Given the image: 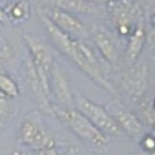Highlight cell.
<instances>
[{"mask_svg":"<svg viewBox=\"0 0 155 155\" xmlns=\"http://www.w3.org/2000/svg\"><path fill=\"white\" fill-rule=\"evenodd\" d=\"M25 75H27L28 85H29V87H30V90H31V92H33V94L38 102L39 108L48 115H54L53 105L50 103V99H48L50 85L40 79V76L38 75L30 58H28L25 62Z\"/></svg>","mask_w":155,"mask_h":155,"instance_id":"9","label":"cell"},{"mask_svg":"<svg viewBox=\"0 0 155 155\" xmlns=\"http://www.w3.org/2000/svg\"><path fill=\"white\" fill-rule=\"evenodd\" d=\"M16 111L12 98L0 93V126H2Z\"/></svg>","mask_w":155,"mask_h":155,"instance_id":"18","label":"cell"},{"mask_svg":"<svg viewBox=\"0 0 155 155\" xmlns=\"http://www.w3.org/2000/svg\"><path fill=\"white\" fill-rule=\"evenodd\" d=\"M35 155H62L61 151L54 147H48V148H42L35 150Z\"/></svg>","mask_w":155,"mask_h":155,"instance_id":"19","label":"cell"},{"mask_svg":"<svg viewBox=\"0 0 155 155\" xmlns=\"http://www.w3.org/2000/svg\"><path fill=\"white\" fill-rule=\"evenodd\" d=\"M91 35L103 58L108 63L114 64L117 58V46L110 33L102 25L93 24L91 27Z\"/></svg>","mask_w":155,"mask_h":155,"instance_id":"12","label":"cell"},{"mask_svg":"<svg viewBox=\"0 0 155 155\" xmlns=\"http://www.w3.org/2000/svg\"><path fill=\"white\" fill-rule=\"evenodd\" d=\"M19 142L34 150L54 147V139L47 132L41 117L38 114L28 115L19 127Z\"/></svg>","mask_w":155,"mask_h":155,"instance_id":"4","label":"cell"},{"mask_svg":"<svg viewBox=\"0 0 155 155\" xmlns=\"http://www.w3.org/2000/svg\"><path fill=\"white\" fill-rule=\"evenodd\" d=\"M45 16L59 30H62L63 33H65L73 38L81 39L87 35V28L85 27V24L78 17L70 15L68 11H64L56 6H52L46 11Z\"/></svg>","mask_w":155,"mask_h":155,"instance_id":"8","label":"cell"},{"mask_svg":"<svg viewBox=\"0 0 155 155\" xmlns=\"http://www.w3.org/2000/svg\"><path fill=\"white\" fill-rule=\"evenodd\" d=\"M41 18L53 45L73 63H75L86 75H88L94 82H97L107 91L114 92L111 85L105 78L103 65L101 64L93 50L84 41H81V39L73 38L59 30L45 15H42Z\"/></svg>","mask_w":155,"mask_h":155,"instance_id":"1","label":"cell"},{"mask_svg":"<svg viewBox=\"0 0 155 155\" xmlns=\"http://www.w3.org/2000/svg\"><path fill=\"white\" fill-rule=\"evenodd\" d=\"M107 8L117 34L121 36H130L142 21L140 6L134 0H108Z\"/></svg>","mask_w":155,"mask_h":155,"instance_id":"3","label":"cell"},{"mask_svg":"<svg viewBox=\"0 0 155 155\" xmlns=\"http://www.w3.org/2000/svg\"><path fill=\"white\" fill-rule=\"evenodd\" d=\"M10 0H0V5H5V4H7Z\"/></svg>","mask_w":155,"mask_h":155,"instance_id":"24","label":"cell"},{"mask_svg":"<svg viewBox=\"0 0 155 155\" xmlns=\"http://www.w3.org/2000/svg\"><path fill=\"white\" fill-rule=\"evenodd\" d=\"M148 81V69L147 65L139 64L131 67L124 73L121 78V85L124 90L133 98H139L144 94L147 90Z\"/></svg>","mask_w":155,"mask_h":155,"instance_id":"10","label":"cell"},{"mask_svg":"<svg viewBox=\"0 0 155 155\" xmlns=\"http://www.w3.org/2000/svg\"><path fill=\"white\" fill-rule=\"evenodd\" d=\"M13 58V48L7 39L0 33V73L4 71L5 67Z\"/></svg>","mask_w":155,"mask_h":155,"instance_id":"17","label":"cell"},{"mask_svg":"<svg viewBox=\"0 0 155 155\" xmlns=\"http://www.w3.org/2000/svg\"><path fill=\"white\" fill-rule=\"evenodd\" d=\"M6 22H8L7 15H6L5 10L2 7H0V23H6Z\"/></svg>","mask_w":155,"mask_h":155,"instance_id":"20","label":"cell"},{"mask_svg":"<svg viewBox=\"0 0 155 155\" xmlns=\"http://www.w3.org/2000/svg\"><path fill=\"white\" fill-rule=\"evenodd\" d=\"M67 155H79V153H78L75 149H70V150H69V153H68Z\"/></svg>","mask_w":155,"mask_h":155,"instance_id":"23","label":"cell"},{"mask_svg":"<svg viewBox=\"0 0 155 155\" xmlns=\"http://www.w3.org/2000/svg\"><path fill=\"white\" fill-rule=\"evenodd\" d=\"M75 105L78 107L79 111L82 113L103 133H109V134L120 133L121 128L104 107L90 101L88 98L81 94H78L75 97Z\"/></svg>","mask_w":155,"mask_h":155,"instance_id":"5","label":"cell"},{"mask_svg":"<svg viewBox=\"0 0 155 155\" xmlns=\"http://www.w3.org/2000/svg\"><path fill=\"white\" fill-rule=\"evenodd\" d=\"M145 40V29L143 24V19L137 24L132 34L130 35V41L126 51V61L128 64H133L134 61L138 58L139 52L142 51L143 44Z\"/></svg>","mask_w":155,"mask_h":155,"instance_id":"13","label":"cell"},{"mask_svg":"<svg viewBox=\"0 0 155 155\" xmlns=\"http://www.w3.org/2000/svg\"><path fill=\"white\" fill-rule=\"evenodd\" d=\"M107 110L113 116V119L116 121L119 127L125 130L130 136L137 138V137H139L142 134L143 127H142L140 122L120 102H117V101L110 102V104L108 105Z\"/></svg>","mask_w":155,"mask_h":155,"instance_id":"11","label":"cell"},{"mask_svg":"<svg viewBox=\"0 0 155 155\" xmlns=\"http://www.w3.org/2000/svg\"><path fill=\"white\" fill-rule=\"evenodd\" d=\"M50 92L54 96V99L59 104V108L71 109L75 107V98L69 86V81L62 68L54 62L50 74Z\"/></svg>","mask_w":155,"mask_h":155,"instance_id":"7","label":"cell"},{"mask_svg":"<svg viewBox=\"0 0 155 155\" xmlns=\"http://www.w3.org/2000/svg\"><path fill=\"white\" fill-rule=\"evenodd\" d=\"M23 38H24V42L29 50V53H30L29 58H30L38 75L40 76L41 80H44L45 82L48 84L51 69L54 63L52 52L50 51L47 44L41 38H38L34 34H29V33H25Z\"/></svg>","mask_w":155,"mask_h":155,"instance_id":"6","label":"cell"},{"mask_svg":"<svg viewBox=\"0 0 155 155\" xmlns=\"http://www.w3.org/2000/svg\"><path fill=\"white\" fill-rule=\"evenodd\" d=\"M5 12H6L10 22L21 23L29 18L30 4L28 2V0H17L13 4L8 5V7Z\"/></svg>","mask_w":155,"mask_h":155,"instance_id":"14","label":"cell"},{"mask_svg":"<svg viewBox=\"0 0 155 155\" xmlns=\"http://www.w3.org/2000/svg\"><path fill=\"white\" fill-rule=\"evenodd\" d=\"M0 93L10 98H16L19 94L17 84L4 73H0Z\"/></svg>","mask_w":155,"mask_h":155,"instance_id":"16","label":"cell"},{"mask_svg":"<svg viewBox=\"0 0 155 155\" xmlns=\"http://www.w3.org/2000/svg\"><path fill=\"white\" fill-rule=\"evenodd\" d=\"M12 155H28L25 151H22V150H15Z\"/></svg>","mask_w":155,"mask_h":155,"instance_id":"22","label":"cell"},{"mask_svg":"<svg viewBox=\"0 0 155 155\" xmlns=\"http://www.w3.org/2000/svg\"><path fill=\"white\" fill-rule=\"evenodd\" d=\"M51 4L64 11H74L79 13L94 12V6L87 0H51Z\"/></svg>","mask_w":155,"mask_h":155,"instance_id":"15","label":"cell"},{"mask_svg":"<svg viewBox=\"0 0 155 155\" xmlns=\"http://www.w3.org/2000/svg\"><path fill=\"white\" fill-rule=\"evenodd\" d=\"M148 38H149V42H150V45H151L153 47H155V28L151 29V31L149 33Z\"/></svg>","mask_w":155,"mask_h":155,"instance_id":"21","label":"cell"},{"mask_svg":"<svg viewBox=\"0 0 155 155\" xmlns=\"http://www.w3.org/2000/svg\"><path fill=\"white\" fill-rule=\"evenodd\" d=\"M54 115L68 127L78 138L81 139L91 150L96 153H105L108 150V138L98 127H96L82 113L71 108L63 109L53 107Z\"/></svg>","mask_w":155,"mask_h":155,"instance_id":"2","label":"cell"}]
</instances>
